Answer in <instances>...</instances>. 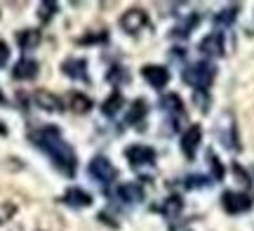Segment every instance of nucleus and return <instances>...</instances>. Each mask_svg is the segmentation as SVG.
Wrapping results in <instances>:
<instances>
[{"label": "nucleus", "mask_w": 254, "mask_h": 231, "mask_svg": "<svg viewBox=\"0 0 254 231\" xmlns=\"http://www.w3.org/2000/svg\"><path fill=\"white\" fill-rule=\"evenodd\" d=\"M31 142L36 144V149H40L50 160L52 165L66 177L75 175V167H78V158H75V151L71 149V144L64 139L62 130L57 125H45V128L33 130L31 135Z\"/></svg>", "instance_id": "nucleus-1"}, {"label": "nucleus", "mask_w": 254, "mask_h": 231, "mask_svg": "<svg viewBox=\"0 0 254 231\" xmlns=\"http://www.w3.org/2000/svg\"><path fill=\"white\" fill-rule=\"evenodd\" d=\"M217 78V66L212 64L209 59H200V62H193L182 71V80L186 85H190L195 92H205L209 90V85L214 83Z\"/></svg>", "instance_id": "nucleus-2"}, {"label": "nucleus", "mask_w": 254, "mask_h": 231, "mask_svg": "<svg viewBox=\"0 0 254 231\" xmlns=\"http://www.w3.org/2000/svg\"><path fill=\"white\" fill-rule=\"evenodd\" d=\"M87 175H90L94 182H99L101 186H111L118 179V167L111 163V158L94 156L90 160V165H87Z\"/></svg>", "instance_id": "nucleus-3"}, {"label": "nucleus", "mask_w": 254, "mask_h": 231, "mask_svg": "<svg viewBox=\"0 0 254 231\" xmlns=\"http://www.w3.org/2000/svg\"><path fill=\"white\" fill-rule=\"evenodd\" d=\"M125 158H127V163L134 167V170L151 167L155 163V149L146 147V144H132V147L125 149Z\"/></svg>", "instance_id": "nucleus-4"}, {"label": "nucleus", "mask_w": 254, "mask_h": 231, "mask_svg": "<svg viewBox=\"0 0 254 231\" xmlns=\"http://www.w3.org/2000/svg\"><path fill=\"white\" fill-rule=\"evenodd\" d=\"M200 55H205L207 59H214V57H224L228 52L226 38H224V31H212L209 36H205L200 40Z\"/></svg>", "instance_id": "nucleus-5"}, {"label": "nucleus", "mask_w": 254, "mask_h": 231, "mask_svg": "<svg viewBox=\"0 0 254 231\" xmlns=\"http://www.w3.org/2000/svg\"><path fill=\"white\" fill-rule=\"evenodd\" d=\"M120 28L125 33H129V36H136V33H141V31L148 28V14L139 7L127 9L125 14L120 17Z\"/></svg>", "instance_id": "nucleus-6"}, {"label": "nucleus", "mask_w": 254, "mask_h": 231, "mask_svg": "<svg viewBox=\"0 0 254 231\" xmlns=\"http://www.w3.org/2000/svg\"><path fill=\"white\" fill-rule=\"evenodd\" d=\"M113 196L118 198L120 203L136 205V203H141V201L146 198V191H144V186L139 184V182H123V184L116 186Z\"/></svg>", "instance_id": "nucleus-7"}, {"label": "nucleus", "mask_w": 254, "mask_h": 231, "mask_svg": "<svg viewBox=\"0 0 254 231\" xmlns=\"http://www.w3.org/2000/svg\"><path fill=\"white\" fill-rule=\"evenodd\" d=\"M221 205L228 215H243L252 208V198L243 191H226L221 196Z\"/></svg>", "instance_id": "nucleus-8"}, {"label": "nucleus", "mask_w": 254, "mask_h": 231, "mask_svg": "<svg viewBox=\"0 0 254 231\" xmlns=\"http://www.w3.org/2000/svg\"><path fill=\"white\" fill-rule=\"evenodd\" d=\"M200 142H202V128L200 125H189V128L184 130L179 147H182V154L189 160L195 158V154H198V149H200Z\"/></svg>", "instance_id": "nucleus-9"}, {"label": "nucleus", "mask_w": 254, "mask_h": 231, "mask_svg": "<svg viewBox=\"0 0 254 231\" xmlns=\"http://www.w3.org/2000/svg\"><path fill=\"white\" fill-rule=\"evenodd\" d=\"M141 76H144V80L153 90H163L167 87L170 83V71H167V66H158V64H146L141 69Z\"/></svg>", "instance_id": "nucleus-10"}, {"label": "nucleus", "mask_w": 254, "mask_h": 231, "mask_svg": "<svg viewBox=\"0 0 254 231\" xmlns=\"http://www.w3.org/2000/svg\"><path fill=\"white\" fill-rule=\"evenodd\" d=\"M62 71L71 80H82V83L90 80V76H87V59H82V57H68L62 64Z\"/></svg>", "instance_id": "nucleus-11"}, {"label": "nucleus", "mask_w": 254, "mask_h": 231, "mask_svg": "<svg viewBox=\"0 0 254 231\" xmlns=\"http://www.w3.org/2000/svg\"><path fill=\"white\" fill-rule=\"evenodd\" d=\"M33 104H36L40 111H47V113H62L64 111V102L57 97V94L47 92V90L33 92Z\"/></svg>", "instance_id": "nucleus-12"}, {"label": "nucleus", "mask_w": 254, "mask_h": 231, "mask_svg": "<svg viewBox=\"0 0 254 231\" xmlns=\"http://www.w3.org/2000/svg\"><path fill=\"white\" fill-rule=\"evenodd\" d=\"M38 62L36 59H31V57H21L17 64H14V69H12V78L14 80H33L38 76Z\"/></svg>", "instance_id": "nucleus-13"}, {"label": "nucleus", "mask_w": 254, "mask_h": 231, "mask_svg": "<svg viewBox=\"0 0 254 231\" xmlns=\"http://www.w3.org/2000/svg\"><path fill=\"white\" fill-rule=\"evenodd\" d=\"M66 205H71V208H90L92 205V196L80 189V186H71V189H66V194L62 198Z\"/></svg>", "instance_id": "nucleus-14"}, {"label": "nucleus", "mask_w": 254, "mask_h": 231, "mask_svg": "<svg viewBox=\"0 0 254 231\" xmlns=\"http://www.w3.org/2000/svg\"><path fill=\"white\" fill-rule=\"evenodd\" d=\"M224 120H226V123H221L217 128V135L221 137L224 147L236 149L238 139H236V123H233V116H231V113H224Z\"/></svg>", "instance_id": "nucleus-15"}, {"label": "nucleus", "mask_w": 254, "mask_h": 231, "mask_svg": "<svg viewBox=\"0 0 254 231\" xmlns=\"http://www.w3.org/2000/svg\"><path fill=\"white\" fill-rule=\"evenodd\" d=\"M40 31L38 28H24V31H19L17 33V45L24 50V52H28V50H36L38 45H40Z\"/></svg>", "instance_id": "nucleus-16"}, {"label": "nucleus", "mask_w": 254, "mask_h": 231, "mask_svg": "<svg viewBox=\"0 0 254 231\" xmlns=\"http://www.w3.org/2000/svg\"><path fill=\"white\" fill-rule=\"evenodd\" d=\"M160 109H163L165 113H170L174 118H179V116H184V102L179 94H165L163 99H160Z\"/></svg>", "instance_id": "nucleus-17"}, {"label": "nucleus", "mask_w": 254, "mask_h": 231, "mask_svg": "<svg viewBox=\"0 0 254 231\" xmlns=\"http://www.w3.org/2000/svg\"><path fill=\"white\" fill-rule=\"evenodd\" d=\"M182 210H184L182 196H170L167 201H163V208H160L163 217H165V220H170V222H174V220L182 215Z\"/></svg>", "instance_id": "nucleus-18"}, {"label": "nucleus", "mask_w": 254, "mask_h": 231, "mask_svg": "<svg viewBox=\"0 0 254 231\" xmlns=\"http://www.w3.org/2000/svg\"><path fill=\"white\" fill-rule=\"evenodd\" d=\"M123 106H125V97L116 90V92L111 94L109 99L104 102V106H101V111H104V116H109V118H113V116H118L120 111H123Z\"/></svg>", "instance_id": "nucleus-19"}, {"label": "nucleus", "mask_w": 254, "mask_h": 231, "mask_svg": "<svg viewBox=\"0 0 254 231\" xmlns=\"http://www.w3.org/2000/svg\"><path fill=\"white\" fill-rule=\"evenodd\" d=\"M68 109L73 113H87L92 109V99L87 94H80V92H71L68 94Z\"/></svg>", "instance_id": "nucleus-20"}, {"label": "nucleus", "mask_w": 254, "mask_h": 231, "mask_svg": "<svg viewBox=\"0 0 254 231\" xmlns=\"http://www.w3.org/2000/svg\"><path fill=\"white\" fill-rule=\"evenodd\" d=\"M146 106H148V104H146V99H134V102H132V106H129V111H127V118L125 120L129 123V125H136L139 120L146 118V111H148Z\"/></svg>", "instance_id": "nucleus-21"}, {"label": "nucleus", "mask_w": 254, "mask_h": 231, "mask_svg": "<svg viewBox=\"0 0 254 231\" xmlns=\"http://www.w3.org/2000/svg\"><path fill=\"white\" fill-rule=\"evenodd\" d=\"M238 5H231V7H226V9H221L217 17H214V24L217 26H231L233 21H236V17H238Z\"/></svg>", "instance_id": "nucleus-22"}, {"label": "nucleus", "mask_w": 254, "mask_h": 231, "mask_svg": "<svg viewBox=\"0 0 254 231\" xmlns=\"http://www.w3.org/2000/svg\"><path fill=\"white\" fill-rule=\"evenodd\" d=\"M14 215H17V205L9 201H0V227H5Z\"/></svg>", "instance_id": "nucleus-23"}, {"label": "nucleus", "mask_w": 254, "mask_h": 231, "mask_svg": "<svg viewBox=\"0 0 254 231\" xmlns=\"http://www.w3.org/2000/svg\"><path fill=\"white\" fill-rule=\"evenodd\" d=\"M40 12H38V17H40V21H50V19L57 14V9H59V5L57 2H40Z\"/></svg>", "instance_id": "nucleus-24"}, {"label": "nucleus", "mask_w": 254, "mask_h": 231, "mask_svg": "<svg viewBox=\"0 0 254 231\" xmlns=\"http://www.w3.org/2000/svg\"><path fill=\"white\" fill-rule=\"evenodd\" d=\"M186 186H189V189H198V186H209V177H198V175H193V177H189Z\"/></svg>", "instance_id": "nucleus-25"}, {"label": "nucleus", "mask_w": 254, "mask_h": 231, "mask_svg": "<svg viewBox=\"0 0 254 231\" xmlns=\"http://www.w3.org/2000/svg\"><path fill=\"white\" fill-rule=\"evenodd\" d=\"M209 160H212V167H214V177L221 179V177H224V165H221V160H217L214 154H209Z\"/></svg>", "instance_id": "nucleus-26"}, {"label": "nucleus", "mask_w": 254, "mask_h": 231, "mask_svg": "<svg viewBox=\"0 0 254 231\" xmlns=\"http://www.w3.org/2000/svg\"><path fill=\"white\" fill-rule=\"evenodd\" d=\"M9 59V47L5 40H0V66H5Z\"/></svg>", "instance_id": "nucleus-27"}, {"label": "nucleus", "mask_w": 254, "mask_h": 231, "mask_svg": "<svg viewBox=\"0 0 254 231\" xmlns=\"http://www.w3.org/2000/svg\"><path fill=\"white\" fill-rule=\"evenodd\" d=\"M0 135H7V130H5V128H0Z\"/></svg>", "instance_id": "nucleus-28"}]
</instances>
